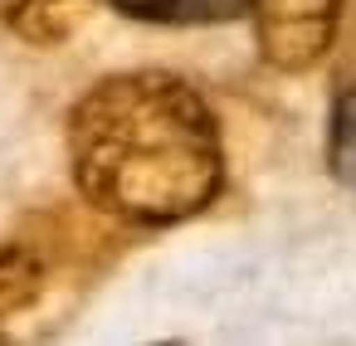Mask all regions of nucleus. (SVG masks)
<instances>
[{"label": "nucleus", "mask_w": 356, "mask_h": 346, "mask_svg": "<svg viewBox=\"0 0 356 346\" xmlns=\"http://www.w3.org/2000/svg\"><path fill=\"white\" fill-rule=\"evenodd\" d=\"M69 166L79 190L132 224L200 215L225 181L210 103L166 69L98 79L69 113Z\"/></svg>", "instance_id": "obj_1"}, {"label": "nucleus", "mask_w": 356, "mask_h": 346, "mask_svg": "<svg viewBox=\"0 0 356 346\" xmlns=\"http://www.w3.org/2000/svg\"><path fill=\"white\" fill-rule=\"evenodd\" d=\"M264 64L278 74H307L332 49L341 0H249Z\"/></svg>", "instance_id": "obj_2"}, {"label": "nucleus", "mask_w": 356, "mask_h": 346, "mask_svg": "<svg viewBox=\"0 0 356 346\" xmlns=\"http://www.w3.org/2000/svg\"><path fill=\"white\" fill-rule=\"evenodd\" d=\"M83 20V0H15L10 6V30L35 44V49H54L64 44Z\"/></svg>", "instance_id": "obj_3"}, {"label": "nucleus", "mask_w": 356, "mask_h": 346, "mask_svg": "<svg viewBox=\"0 0 356 346\" xmlns=\"http://www.w3.org/2000/svg\"><path fill=\"white\" fill-rule=\"evenodd\" d=\"M113 10L147 25H215L249 15V0H113Z\"/></svg>", "instance_id": "obj_4"}, {"label": "nucleus", "mask_w": 356, "mask_h": 346, "mask_svg": "<svg viewBox=\"0 0 356 346\" xmlns=\"http://www.w3.org/2000/svg\"><path fill=\"white\" fill-rule=\"evenodd\" d=\"M40 278H44V268H40V258H35L30 249L0 244V317L20 312V307L40 293Z\"/></svg>", "instance_id": "obj_5"}, {"label": "nucleus", "mask_w": 356, "mask_h": 346, "mask_svg": "<svg viewBox=\"0 0 356 346\" xmlns=\"http://www.w3.org/2000/svg\"><path fill=\"white\" fill-rule=\"evenodd\" d=\"M327 161H332V176L356 190V83H351V88L337 98V108H332Z\"/></svg>", "instance_id": "obj_6"}]
</instances>
